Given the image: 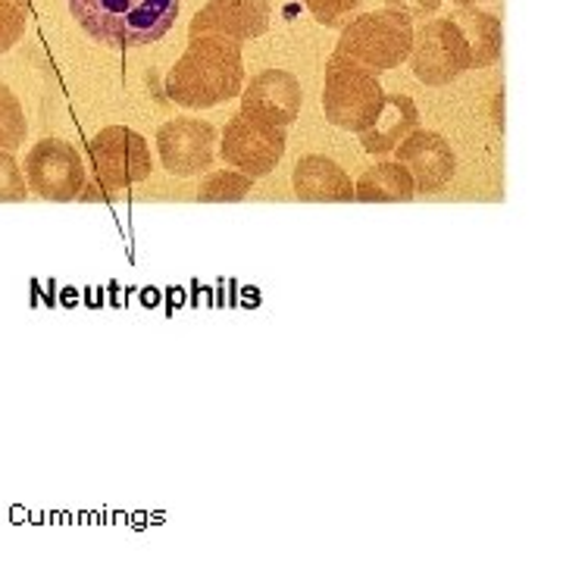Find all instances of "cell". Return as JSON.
<instances>
[{"mask_svg": "<svg viewBox=\"0 0 563 563\" xmlns=\"http://www.w3.org/2000/svg\"><path fill=\"white\" fill-rule=\"evenodd\" d=\"M244 88L242 44L222 35H191L173 73L166 76L169 101L207 110L239 98Z\"/></svg>", "mask_w": 563, "mask_h": 563, "instance_id": "cell-1", "label": "cell"}, {"mask_svg": "<svg viewBox=\"0 0 563 563\" xmlns=\"http://www.w3.org/2000/svg\"><path fill=\"white\" fill-rule=\"evenodd\" d=\"M69 13L107 47H144L176 25L179 0H69Z\"/></svg>", "mask_w": 563, "mask_h": 563, "instance_id": "cell-2", "label": "cell"}, {"mask_svg": "<svg viewBox=\"0 0 563 563\" xmlns=\"http://www.w3.org/2000/svg\"><path fill=\"white\" fill-rule=\"evenodd\" d=\"M383 85L373 69L351 60L344 54H332L325 63V85H322V110L325 120L344 132H361L383 107Z\"/></svg>", "mask_w": 563, "mask_h": 563, "instance_id": "cell-3", "label": "cell"}, {"mask_svg": "<svg viewBox=\"0 0 563 563\" xmlns=\"http://www.w3.org/2000/svg\"><path fill=\"white\" fill-rule=\"evenodd\" d=\"M413 47V22L398 10H379V13H363L342 29L339 54L351 60L363 63L376 76L401 66L410 57Z\"/></svg>", "mask_w": 563, "mask_h": 563, "instance_id": "cell-4", "label": "cell"}, {"mask_svg": "<svg viewBox=\"0 0 563 563\" xmlns=\"http://www.w3.org/2000/svg\"><path fill=\"white\" fill-rule=\"evenodd\" d=\"M88 166L95 185L110 198L151 176V147L135 129L110 125L88 141Z\"/></svg>", "mask_w": 563, "mask_h": 563, "instance_id": "cell-5", "label": "cell"}, {"mask_svg": "<svg viewBox=\"0 0 563 563\" xmlns=\"http://www.w3.org/2000/svg\"><path fill=\"white\" fill-rule=\"evenodd\" d=\"M410 69L422 85H451L473 69V47L463 29L451 20H432L413 35Z\"/></svg>", "mask_w": 563, "mask_h": 563, "instance_id": "cell-6", "label": "cell"}, {"mask_svg": "<svg viewBox=\"0 0 563 563\" xmlns=\"http://www.w3.org/2000/svg\"><path fill=\"white\" fill-rule=\"evenodd\" d=\"M220 154L232 169L251 179H263L279 166L285 154V129L235 113L222 129Z\"/></svg>", "mask_w": 563, "mask_h": 563, "instance_id": "cell-7", "label": "cell"}, {"mask_svg": "<svg viewBox=\"0 0 563 563\" xmlns=\"http://www.w3.org/2000/svg\"><path fill=\"white\" fill-rule=\"evenodd\" d=\"M25 181L44 201H76L85 188V163L69 141L44 139L25 157Z\"/></svg>", "mask_w": 563, "mask_h": 563, "instance_id": "cell-8", "label": "cell"}, {"mask_svg": "<svg viewBox=\"0 0 563 563\" xmlns=\"http://www.w3.org/2000/svg\"><path fill=\"white\" fill-rule=\"evenodd\" d=\"M213 144H217V129L201 120H169L157 132L163 169L176 179H191L210 169L217 154Z\"/></svg>", "mask_w": 563, "mask_h": 563, "instance_id": "cell-9", "label": "cell"}, {"mask_svg": "<svg viewBox=\"0 0 563 563\" xmlns=\"http://www.w3.org/2000/svg\"><path fill=\"white\" fill-rule=\"evenodd\" d=\"M301 81L288 69H266L242 88V113L251 120L288 129L301 113Z\"/></svg>", "mask_w": 563, "mask_h": 563, "instance_id": "cell-10", "label": "cell"}, {"mask_svg": "<svg viewBox=\"0 0 563 563\" xmlns=\"http://www.w3.org/2000/svg\"><path fill=\"white\" fill-rule=\"evenodd\" d=\"M273 20V0H207L191 20V35H222L232 41L261 38Z\"/></svg>", "mask_w": 563, "mask_h": 563, "instance_id": "cell-11", "label": "cell"}, {"mask_svg": "<svg viewBox=\"0 0 563 563\" xmlns=\"http://www.w3.org/2000/svg\"><path fill=\"white\" fill-rule=\"evenodd\" d=\"M395 157L417 181V191H439L457 173V157L448 139L429 129H413L407 139L395 147Z\"/></svg>", "mask_w": 563, "mask_h": 563, "instance_id": "cell-12", "label": "cell"}, {"mask_svg": "<svg viewBox=\"0 0 563 563\" xmlns=\"http://www.w3.org/2000/svg\"><path fill=\"white\" fill-rule=\"evenodd\" d=\"M291 185L298 201L310 203H347L354 201V185L342 166L322 154H307L295 163Z\"/></svg>", "mask_w": 563, "mask_h": 563, "instance_id": "cell-13", "label": "cell"}, {"mask_svg": "<svg viewBox=\"0 0 563 563\" xmlns=\"http://www.w3.org/2000/svg\"><path fill=\"white\" fill-rule=\"evenodd\" d=\"M417 125H420L417 103L410 101L407 95H385L376 117L357 135H361L366 154H391Z\"/></svg>", "mask_w": 563, "mask_h": 563, "instance_id": "cell-14", "label": "cell"}, {"mask_svg": "<svg viewBox=\"0 0 563 563\" xmlns=\"http://www.w3.org/2000/svg\"><path fill=\"white\" fill-rule=\"evenodd\" d=\"M417 195V181L401 163H376L354 185V201L363 203H407Z\"/></svg>", "mask_w": 563, "mask_h": 563, "instance_id": "cell-15", "label": "cell"}, {"mask_svg": "<svg viewBox=\"0 0 563 563\" xmlns=\"http://www.w3.org/2000/svg\"><path fill=\"white\" fill-rule=\"evenodd\" d=\"M451 20L463 29V35L473 47V69H483L501 57V20L483 13L476 7H461L457 13H451Z\"/></svg>", "mask_w": 563, "mask_h": 563, "instance_id": "cell-16", "label": "cell"}, {"mask_svg": "<svg viewBox=\"0 0 563 563\" xmlns=\"http://www.w3.org/2000/svg\"><path fill=\"white\" fill-rule=\"evenodd\" d=\"M254 179L235 173V169H217L210 176H203L201 188H198V201L203 203H235L244 201L251 195Z\"/></svg>", "mask_w": 563, "mask_h": 563, "instance_id": "cell-17", "label": "cell"}, {"mask_svg": "<svg viewBox=\"0 0 563 563\" xmlns=\"http://www.w3.org/2000/svg\"><path fill=\"white\" fill-rule=\"evenodd\" d=\"M25 132H29V125H25V113H22L16 95L7 85H0V151L22 147Z\"/></svg>", "mask_w": 563, "mask_h": 563, "instance_id": "cell-18", "label": "cell"}, {"mask_svg": "<svg viewBox=\"0 0 563 563\" xmlns=\"http://www.w3.org/2000/svg\"><path fill=\"white\" fill-rule=\"evenodd\" d=\"M301 3L325 29H344L361 7V0H301Z\"/></svg>", "mask_w": 563, "mask_h": 563, "instance_id": "cell-19", "label": "cell"}, {"mask_svg": "<svg viewBox=\"0 0 563 563\" xmlns=\"http://www.w3.org/2000/svg\"><path fill=\"white\" fill-rule=\"evenodd\" d=\"M29 7H22L16 0H0V54H7L13 44H20L29 25Z\"/></svg>", "mask_w": 563, "mask_h": 563, "instance_id": "cell-20", "label": "cell"}, {"mask_svg": "<svg viewBox=\"0 0 563 563\" xmlns=\"http://www.w3.org/2000/svg\"><path fill=\"white\" fill-rule=\"evenodd\" d=\"M25 201V176L10 151H0V203Z\"/></svg>", "mask_w": 563, "mask_h": 563, "instance_id": "cell-21", "label": "cell"}, {"mask_svg": "<svg viewBox=\"0 0 563 563\" xmlns=\"http://www.w3.org/2000/svg\"><path fill=\"white\" fill-rule=\"evenodd\" d=\"M385 3H388V10H398L410 20H426L442 7V0H385Z\"/></svg>", "mask_w": 563, "mask_h": 563, "instance_id": "cell-22", "label": "cell"}, {"mask_svg": "<svg viewBox=\"0 0 563 563\" xmlns=\"http://www.w3.org/2000/svg\"><path fill=\"white\" fill-rule=\"evenodd\" d=\"M457 7H476V3H483V0H454Z\"/></svg>", "mask_w": 563, "mask_h": 563, "instance_id": "cell-23", "label": "cell"}]
</instances>
